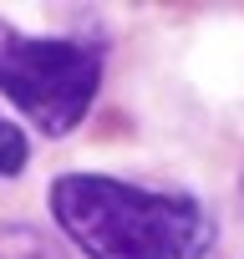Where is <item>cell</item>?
Instances as JSON below:
<instances>
[{
	"label": "cell",
	"mask_w": 244,
	"mask_h": 259,
	"mask_svg": "<svg viewBox=\"0 0 244 259\" xmlns=\"http://www.w3.org/2000/svg\"><path fill=\"white\" fill-rule=\"evenodd\" d=\"M51 213L87 259H204L214 219L188 193H153L107 173H66L51 183Z\"/></svg>",
	"instance_id": "obj_1"
},
{
	"label": "cell",
	"mask_w": 244,
	"mask_h": 259,
	"mask_svg": "<svg viewBox=\"0 0 244 259\" xmlns=\"http://www.w3.org/2000/svg\"><path fill=\"white\" fill-rule=\"evenodd\" d=\"M102 87V51L61 36H26L0 21V92L36 127L66 138Z\"/></svg>",
	"instance_id": "obj_2"
},
{
	"label": "cell",
	"mask_w": 244,
	"mask_h": 259,
	"mask_svg": "<svg viewBox=\"0 0 244 259\" xmlns=\"http://www.w3.org/2000/svg\"><path fill=\"white\" fill-rule=\"evenodd\" d=\"M0 259H56L51 244L31 229H6L0 234Z\"/></svg>",
	"instance_id": "obj_3"
},
{
	"label": "cell",
	"mask_w": 244,
	"mask_h": 259,
	"mask_svg": "<svg viewBox=\"0 0 244 259\" xmlns=\"http://www.w3.org/2000/svg\"><path fill=\"white\" fill-rule=\"evenodd\" d=\"M21 168H26V138H21V127L0 117V178H16Z\"/></svg>",
	"instance_id": "obj_4"
}]
</instances>
